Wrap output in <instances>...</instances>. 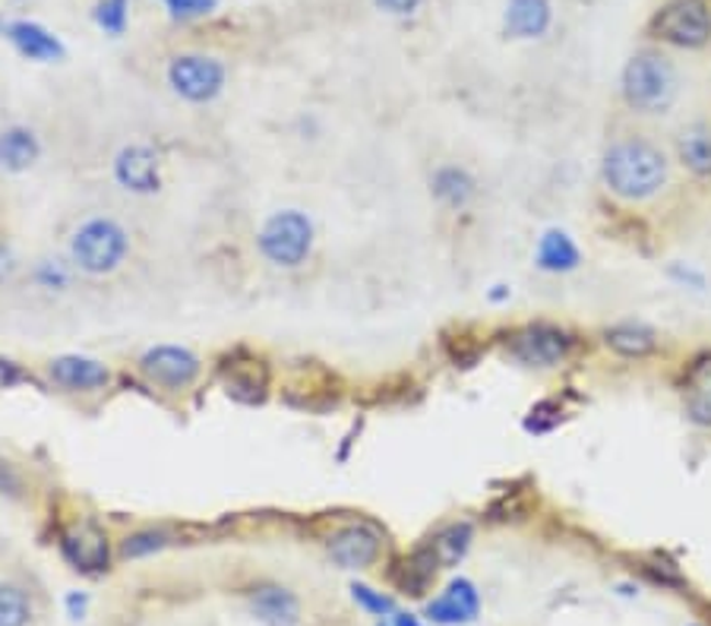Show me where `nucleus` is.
Returning <instances> with one entry per match:
<instances>
[{
    "label": "nucleus",
    "mask_w": 711,
    "mask_h": 626,
    "mask_svg": "<svg viewBox=\"0 0 711 626\" xmlns=\"http://www.w3.org/2000/svg\"><path fill=\"white\" fill-rule=\"evenodd\" d=\"M74 262L70 260H57V257H45L32 266V282L42 288V291H67L74 286Z\"/></svg>",
    "instance_id": "obj_25"
},
{
    "label": "nucleus",
    "mask_w": 711,
    "mask_h": 626,
    "mask_svg": "<svg viewBox=\"0 0 711 626\" xmlns=\"http://www.w3.org/2000/svg\"><path fill=\"white\" fill-rule=\"evenodd\" d=\"M3 35L13 42V48L29 57V60H38V64H54V60H64L67 48L64 42L54 35L52 29H45L42 23H32V20H13L7 23Z\"/></svg>",
    "instance_id": "obj_15"
},
{
    "label": "nucleus",
    "mask_w": 711,
    "mask_h": 626,
    "mask_svg": "<svg viewBox=\"0 0 711 626\" xmlns=\"http://www.w3.org/2000/svg\"><path fill=\"white\" fill-rule=\"evenodd\" d=\"M684 409L696 427H711V351L699 355L686 367Z\"/></svg>",
    "instance_id": "obj_17"
},
{
    "label": "nucleus",
    "mask_w": 711,
    "mask_h": 626,
    "mask_svg": "<svg viewBox=\"0 0 711 626\" xmlns=\"http://www.w3.org/2000/svg\"><path fill=\"white\" fill-rule=\"evenodd\" d=\"M111 178L133 197H153L161 190V156L149 143H127L111 161Z\"/></svg>",
    "instance_id": "obj_9"
},
{
    "label": "nucleus",
    "mask_w": 711,
    "mask_h": 626,
    "mask_svg": "<svg viewBox=\"0 0 711 626\" xmlns=\"http://www.w3.org/2000/svg\"><path fill=\"white\" fill-rule=\"evenodd\" d=\"M430 193H433V200L440 206L459 212V209L472 206V200L477 197V181H474L472 171L462 168V165H440L430 175Z\"/></svg>",
    "instance_id": "obj_19"
},
{
    "label": "nucleus",
    "mask_w": 711,
    "mask_h": 626,
    "mask_svg": "<svg viewBox=\"0 0 711 626\" xmlns=\"http://www.w3.org/2000/svg\"><path fill=\"white\" fill-rule=\"evenodd\" d=\"M23 474H20V469L10 462V459H3L0 456V494L3 496H23Z\"/></svg>",
    "instance_id": "obj_31"
},
{
    "label": "nucleus",
    "mask_w": 711,
    "mask_h": 626,
    "mask_svg": "<svg viewBox=\"0 0 711 626\" xmlns=\"http://www.w3.org/2000/svg\"><path fill=\"white\" fill-rule=\"evenodd\" d=\"M380 626H386V624H380Z\"/></svg>",
    "instance_id": "obj_39"
},
{
    "label": "nucleus",
    "mask_w": 711,
    "mask_h": 626,
    "mask_svg": "<svg viewBox=\"0 0 711 626\" xmlns=\"http://www.w3.org/2000/svg\"><path fill=\"white\" fill-rule=\"evenodd\" d=\"M351 599L358 601L373 617H390V614H395V601L390 599L386 592H376V589H370L364 582H354V585H351Z\"/></svg>",
    "instance_id": "obj_29"
},
{
    "label": "nucleus",
    "mask_w": 711,
    "mask_h": 626,
    "mask_svg": "<svg viewBox=\"0 0 711 626\" xmlns=\"http://www.w3.org/2000/svg\"><path fill=\"white\" fill-rule=\"evenodd\" d=\"M95 26L102 29L111 38H121L131 23V0H99L92 10Z\"/></svg>",
    "instance_id": "obj_27"
},
{
    "label": "nucleus",
    "mask_w": 711,
    "mask_h": 626,
    "mask_svg": "<svg viewBox=\"0 0 711 626\" xmlns=\"http://www.w3.org/2000/svg\"><path fill=\"white\" fill-rule=\"evenodd\" d=\"M648 32L674 48L699 52L711 42V7L706 0H667Z\"/></svg>",
    "instance_id": "obj_7"
},
{
    "label": "nucleus",
    "mask_w": 711,
    "mask_h": 626,
    "mask_svg": "<svg viewBox=\"0 0 711 626\" xmlns=\"http://www.w3.org/2000/svg\"><path fill=\"white\" fill-rule=\"evenodd\" d=\"M16 269H20V260H16V254H13V247H10L7 241H0V286L10 282V279L16 276Z\"/></svg>",
    "instance_id": "obj_33"
},
{
    "label": "nucleus",
    "mask_w": 711,
    "mask_h": 626,
    "mask_svg": "<svg viewBox=\"0 0 711 626\" xmlns=\"http://www.w3.org/2000/svg\"><path fill=\"white\" fill-rule=\"evenodd\" d=\"M674 156L696 178H711V124L696 121L674 136Z\"/></svg>",
    "instance_id": "obj_21"
},
{
    "label": "nucleus",
    "mask_w": 711,
    "mask_h": 626,
    "mask_svg": "<svg viewBox=\"0 0 711 626\" xmlns=\"http://www.w3.org/2000/svg\"><path fill=\"white\" fill-rule=\"evenodd\" d=\"M139 373L165 392H181L190 390L200 377H203V358L187 348V345H171V342H161L153 345L139 355Z\"/></svg>",
    "instance_id": "obj_8"
},
{
    "label": "nucleus",
    "mask_w": 711,
    "mask_h": 626,
    "mask_svg": "<svg viewBox=\"0 0 711 626\" xmlns=\"http://www.w3.org/2000/svg\"><path fill=\"white\" fill-rule=\"evenodd\" d=\"M168 16L174 23H190V20H203L218 7V0H161Z\"/></svg>",
    "instance_id": "obj_30"
},
{
    "label": "nucleus",
    "mask_w": 711,
    "mask_h": 626,
    "mask_svg": "<svg viewBox=\"0 0 711 626\" xmlns=\"http://www.w3.org/2000/svg\"><path fill=\"white\" fill-rule=\"evenodd\" d=\"M373 3L390 16H408L421 7V0H373Z\"/></svg>",
    "instance_id": "obj_34"
},
{
    "label": "nucleus",
    "mask_w": 711,
    "mask_h": 626,
    "mask_svg": "<svg viewBox=\"0 0 711 626\" xmlns=\"http://www.w3.org/2000/svg\"><path fill=\"white\" fill-rule=\"evenodd\" d=\"M32 621V599L20 585H0V626H29Z\"/></svg>",
    "instance_id": "obj_26"
},
{
    "label": "nucleus",
    "mask_w": 711,
    "mask_h": 626,
    "mask_svg": "<svg viewBox=\"0 0 711 626\" xmlns=\"http://www.w3.org/2000/svg\"><path fill=\"white\" fill-rule=\"evenodd\" d=\"M23 380H29V373L23 367L16 365V361H10V358H0V387H3V390L16 387V383H23Z\"/></svg>",
    "instance_id": "obj_32"
},
{
    "label": "nucleus",
    "mask_w": 711,
    "mask_h": 626,
    "mask_svg": "<svg viewBox=\"0 0 711 626\" xmlns=\"http://www.w3.org/2000/svg\"><path fill=\"white\" fill-rule=\"evenodd\" d=\"M670 175L674 158L648 133H623L607 143L601 156V183L613 200L627 206L658 200L670 187Z\"/></svg>",
    "instance_id": "obj_1"
},
{
    "label": "nucleus",
    "mask_w": 711,
    "mask_h": 626,
    "mask_svg": "<svg viewBox=\"0 0 711 626\" xmlns=\"http://www.w3.org/2000/svg\"><path fill=\"white\" fill-rule=\"evenodd\" d=\"M553 23L551 0H509L503 26L512 38H541Z\"/></svg>",
    "instance_id": "obj_20"
},
{
    "label": "nucleus",
    "mask_w": 711,
    "mask_h": 626,
    "mask_svg": "<svg viewBox=\"0 0 711 626\" xmlns=\"http://www.w3.org/2000/svg\"><path fill=\"white\" fill-rule=\"evenodd\" d=\"M45 156L42 136L29 124H7L0 127V171L7 175H26Z\"/></svg>",
    "instance_id": "obj_14"
},
{
    "label": "nucleus",
    "mask_w": 711,
    "mask_h": 626,
    "mask_svg": "<svg viewBox=\"0 0 711 626\" xmlns=\"http://www.w3.org/2000/svg\"><path fill=\"white\" fill-rule=\"evenodd\" d=\"M477 614H481V592L465 575L452 579L447 589L437 599L427 601V607H424V617L437 626L472 624V621H477Z\"/></svg>",
    "instance_id": "obj_13"
},
{
    "label": "nucleus",
    "mask_w": 711,
    "mask_h": 626,
    "mask_svg": "<svg viewBox=\"0 0 711 626\" xmlns=\"http://www.w3.org/2000/svg\"><path fill=\"white\" fill-rule=\"evenodd\" d=\"M165 79H168V86H171V92L178 99H184L190 104H210L225 92L228 67L212 54H174L168 60Z\"/></svg>",
    "instance_id": "obj_6"
},
{
    "label": "nucleus",
    "mask_w": 711,
    "mask_h": 626,
    "mask_svg": "<svg viewBox=\"0 0 711 626\" xmlns=\"http://www.w3.org/2000/svg\"><path fill=\"white\" fill-rule=\"evenodd\" d=\"M393 626H424V624H421V617H415V614H405V611H402V614H395L393 617Z\"/></svg>",
    "instance_id": "obj_36"
},
{
    "label": "nucleus",
    "mask_w": 711,
    "mask_h": 626,
    "mask_svg": "<svg viewBox=\"0 0 711 626\" xmlns=\"http://www.w3.org/2000/svg\"><path fill=\"white\" fill-rule=\"evenodd\" d=\"M607 351H613L617 358H627V361H642V358H652L658 351V333L648 326V323H639V320H623V323H613L601 333Z\"/></svg>",
    "instance_id": "obj_16"
},
{
    "label": "nucleus",
    "mask_w": 711,
    "mask_h": 626,
    "mask_svg": "<svg viewBox=\"0 0 711 626\" xmlns=\"http://www.w3.org/2000/svg\"><path fill=\"white\" fill-rule=\"evenodd\" d=\"M440 573V563H437V557L430 554V548L424 545L415 554H408L402 563H395L393 575L395 589L398 592H405V595H411V599H421L424 592L430 589V582L437 579Z\"/></svg>",
    "instance_id": "obj_23"
},
{
    "label": "nucleus",
    "mask_w": 711,
    "mask_h": 626,
    "mask_svg": "<svg viewBox=\"0 0 711 626\" xmlns=\"http://www.w3.org/2000/svg\"><path fill=\"white\" fill-rule=\"evenodd\" d=\"M472 541L474 528L469 522H449V525H443V528L427 541V548L437 557L440 570H452V567H459V563L469 557Z\"/></svg>",
    "instance_id": "obj_24"
},
{
    "label": "nucleus",
    "mask_w": 711,
    "mask_h": 626,
    "mask_svg": "<svg viewBox=\"0 0 711 626\" xmlns=\"http://www.w3.org/2000/svg\"><path fill=\"white\" fill-rule=\"evenodd\" d=\"M86 604H89V599H86V595H79V592H70V595H67V611H70V617H74V621H79V617L86 614Z\"/></svg>",
    "instance_id": "obj_35"
},
{
    "label": "nucleus",
    "mask_w": 711,
    "mask_h": 626,
    "mask_svg": "<svg viewBox=\"0 0 711 626\" xmlns=\"http://www.w3.org/2000/svg\"><path fill=\"white\" fill-rule=\"evenodd\" d=\"M316 244L314 219L304 209H279L257 232V250L275 269H297L311 260Z\"/></svg>",
    "instance_id": "obj_4"
},
{
    "label": "nucleus",
    "mask_w": 711,
    "mask_h": 626,
    "mask_svg": "<svg viewBox=\"0 0 711 626\" xmlns=\"http://www.w3.org/2000/svg\"><path fill=\"white\" fill-rule=\"evenodd\" d=\"M579 339L556 323H526L503 336V351L509 361L528 370H553L573 358Z\"/></svg>",
    "instance_id": "obj_5"
},
{
    "label": "nucleus",
    "mask_w": 711,
    "mask_h": 626,
    "mask_svg": "<svg viewBox=\"0 0 711 626\" xmlns=\"http://www.w3.org/2000/svg\"><path fill=\"white\" fill-rule=\"evenodd\" d=\"M623 104L639 118H664L680 99V74L661 52L632 54L620 77Z\"/></svg>",
    "instance_id": "obj_2"
},
{
    "label": "nucleus",
    "mask_w": 711,
    "mask_h": 626,
    "mask_svg": "<svg viewBox=\"0 0 711 626\" xmlns=\"http://www.w3.org/2000/svg\"><path fill=\"white\" fill-rule=\"evenodd\" d=\"M133 241L131 232L111 219V215H89L70 232L67 241V260L74 269L89 276V279H105L114 276L127 257H131Z\"/></svg>",
    "instance_id": "obj_3"
},
{
    "label": "nucleus",
    "mask_w": 711,
    "mask_h": 626,
    "mask_svg": "<svg viewBox=\"0 0 711 626\" xmlns=\"http://www.w3.org/2000/svg\"><path fill=\"white\" fill-rule=\"evenodd\" d=\"M60 554L77 573H105L108 563H111L108 535L92 522H82V525H74L70 532H64L60 535Z\"/></svg>",
    "instance_id": "obj_12"
},
{
    "label": "nucleus",
    "mask_w": 711,
    "mask_h": 626,
    "mask_svg": "<svg viewBox=\"0 0 711 626\" xmlns=\"http://www.w3.org/2000/svg\"><path fill=\"white\" fill-rule=\"evenodd\" d=\"M506 298H512V291L506 286H494V291H490V301L494 304H500V301H506Z\"/></svg>",
    "instance_id": "obj_37"
},
{
    "label": "nucleus",
    "mask_w": 711,
    "mask_h": 626,
    "mask_svg": "<svg viewBox=\"0 0 711 626\" xmlns=\"http://www.w3.org/2000/svg\"><path fill=\"white\" fill-rule=\"evenodd\" d=\"M534 262H538V269H541V272H551V276H560V272H573V269H579L582 250H579V244L566 235V232L551 228V232H544V235H541V241H538Z\"/></svg>",
    "instance_id": "obj_22"
},
{
    "label": "nucleus",
    "mask_w": 711,
    "mask_h": 626,
    "mask_svg": "<svg viewBox=\"0 0 711 626\" xmlns=\"http://www.w3.org/2000/svg\"><path fill=\"white\" fill-rule=\"evenodd\" d=\"M380 550H383V535L370 522H351L329 538V560L348 573L373 567L380 560Z\"/></svg>",
    "instance_id": "obj_10"
},
{
    "label": "nucleus",
    "mask_w": 711,
    "mask_h": 626,
    "mask_svg": "<svg viewBox=\"0 0 711 626\" xmlns=\"http://www.w3.org/2000/svg\"><path fill=\"white\" fill-rule=\"evenodd\" d=\"M168 545V532H161V528H143V532H133L124 538V545H121V554L127 557V560H139V557H149V554H156Z\"/></svg>",
    "instance_id": "obj_28"
},
{
    "label": "nucleus",
    "mask_w": 711,
    "mask_h": 626,
    "mask_svg": "<svg viewBox=\"0 0 711 626\" xmlns=\"http://www.w3.org/2000/svg\"><path fill=\"white\" fill-rule=\"evenodd\" d=\"M250 611L266 626H294L301 621V601L285 585H257L250 595Z\"/></svg>",
    "instance_id": "obj_18"
},
{
    "label": "nucleus",
    "mask_w": 711,
    "mask_h": 626,
    "mask_svg": "<svg viewBox=\"0 0 711 626\" xmlns=\"http://www.w3.org/2000/svg\"><path fill=\"white\" fill-rule=\"evenodd\" d=\"M3 29H7V20H3V16H0V32H3Z\"/></svg>",
    "instance_id": "obj_38"
},
{
    "label": "nucleus",
    "mask_w": 711,
    "mask_h": 626,
    "mask_svg": "<svg viewBox=\"0 0 711 626\" xmlns=\"http://www.w3.org/2000/svg\"><path fill=\"white\" fill-rule=\"evenodd\" d=\"M48 380L60 392H102L111 387L114 373L105 361L89 355H57L48 361Z\"/></svg>",
    "instance_id": "obj_11"
}]
</instances>
